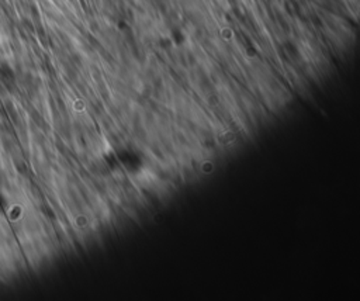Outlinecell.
Instances as JSON below:
<instances>
[{"label": "cell", "instance_id": "obj_1", "mask_svg": "<svg viewBox=\"0 0 360 301\" xmlns=\"http://www.w3.org/2000/svg\"><path fill=\"white\" fill-rule=\"evenodd\" d=\"M15 79H16V77H15L13 69L8 64H0V82L9 88V86H12Z\"/></svg>", "mask_w": 360, "mask_h": 301}]
</instances>
